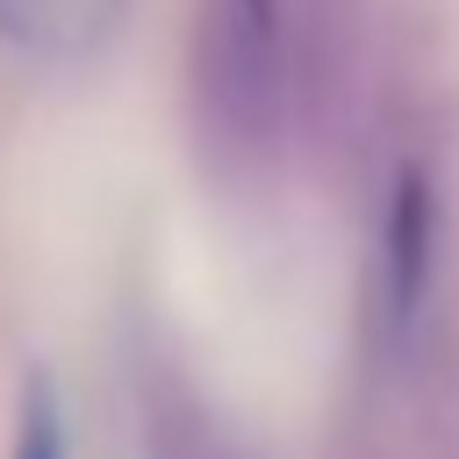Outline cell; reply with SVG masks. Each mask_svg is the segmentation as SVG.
I'll return each mask as SVG.
<instances>
[{"label": "cell", "instance_id": "cell-1", "mask_svg": "<svg viewBox=\"0 0 459 459\" xmlns=\"http://www.w3.org/2000/svg\"><path fill=\"white\" fill-rule=\"evenodd\" d=\"M194 115L230 158H265L308 108V0H201Z\"/></svg>", "mask_w": 459, "mask_h": 459}, {"label": "cell", "instance_id": "cell-2", "mask_svg": "<svg viewBox=\"0 0 459 459\" xmlns=\"http://www.w3.org/2000/svg\"><path fill=\"white\" fill-rule=\"evenodd\" d=\"M430 258H437V186L423 165H402L394 172V194H387V330L409 337L416 316H423V294H430Z\"/></svg>", "mask_w": 459, "mask_h": 459}, {"label": "cell", "instance_id": "cell-3", "mask_svg": "<svg viewBox=\"0 0 459 459\" xmlns=\"http://www.w3.org/2000/svg\"><path fill=\"white\" fill-rule=\"evenodd\" d=\"M115 22H122V0H0V43L50 65L100 50Z\"/></svg>", "mask_w": 459, "mask_h": 459}, {"label": "cell", "instance_id": "cell-4", "mask_svg": "<svg viewBox=\"0 0 459 459\" xmlns=\"http://www.w3.org/2000/svg\"><path fill=\"white\" fill-rule=\"evenodd\" d=\"M14 459H65V423H57V402H50L43 387H29V409H22Z\"/></svg>", "mask_w": 459, "mask_h": 459}]
</instances>
